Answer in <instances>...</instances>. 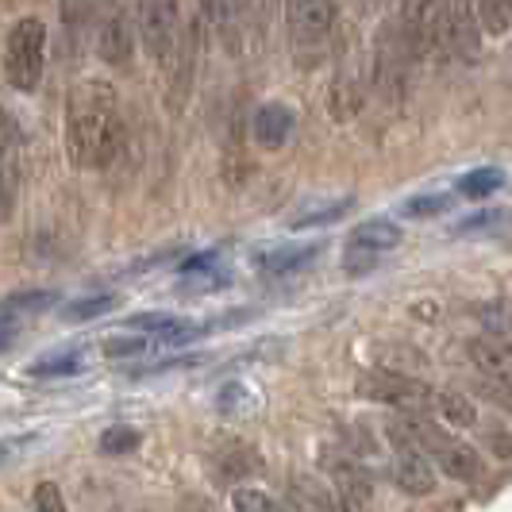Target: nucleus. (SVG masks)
I'll return each mask as SVG.
<instances>
[{
	"label": "nucleus",
	"instance_id": "f257e3e1",
	"mask_svg": "<svg viewBox=\"0 0 512 512\" xmlns=\"http://www.w3.org/2000/svg\"><path fill=\"white\" fill-rule=\"evenodd\" d=\"M120 101L108 81H77L66 104V151L77 170H97L116 158L120 147Z\"/></svg>",
	"mask_w": 512,
	"mask_h": 512
},
{
	"label": "nucleus",
	"instance_id": "f03ea898",
	"mask_svg": "<svg viewBox=\"0 0 512 512\" xmlns=\"http://www.w3.org/2000/svg\"><path fill=\"white\" fill-rule=\"evenodd\" d=\"M43 66H47V27L35 16H24L8 27L4 39V77L12 89L31 93L43 81Z\"/></svg>",
	"mask_w": 512,
	"mask_h": 512
},
{
	"label": "nucleus",
	"instance_id": "7ed1b4c3",
	"mask_svg": "<svg viewBox=\"0 0 512 512\" xmlns=\"http://www.w3.org/2000/svg\"><path fill=\"white\" fill-rule=\"evenodd\" d=\"M416 62L412 43L405 35V24H385L378 43H374V85L382 89L389 101H397L409 85V66Z\"/></svg>",
	"mask_w": 512,
	"mask_h": 512
},
{
	"label": "nucleus",
	"instance_id": "20e7f679",
	"mask_svg": "<svg viewBox=\"0 0 512 512\" xmlns=\"http://www.w3.org/2000/svg\"><path fill=\"white\" fill-rule=\"evenodd\" d=\"M478 16L474 4H436L432 12V43L439 54H451L462 62L478 58Z\"/></svg>",
	"mask_w": 512,
	"mask_h": 512
},
{
	"label": "nucleus",
	"instance_id": "39448f33",
	"mask_svg": "<svg viewBox=\"0 0 512 512\" xmlns=\"http://www.w3.org/2000/svg\"><path fill=\"white\" fill-rule=\"evenodd\" d=\"M335 16H339V12H335V4H328V0H297V4H285L289 39H293L297 54H301V47H305V51L324 47L335 27Z\"/></svg>",
	"mask_w": 512,
	"mask_h": 512
},
{
	"label": "nucleus",
	"instance_id": "423d86ee",
	"mask_svg": "<svg viewBox=\"0 0 512 512\" xmlns=\"http://www.w3.org/2000/svg\"><path fill=\"white\" fill-rule=\"evenodd\" d=\"M178 16L181 8L170 4V0H154V4H143L139 8V27H143V43L158 66L170 70L174 62V51H178Z\"/></svg>",
	"mask_w": 512,
	"mask_h": 512
},
{
	"label": "nucleus",
	"instance_id": "0eeeda50",
	"mask_svg": "<svg viewBox=\"0 0 512 512\" xmlns=\"http://www.w3.org/2000/svg\"><path fill=\"white\" fill-rule=\"evenodd\" d=\"M359 397L366 401H382V405H424L428 397H432V389L424 382H416L409 374H401V370H366L359 378Z\"/></svg>",
	"mask_w": 512,
	"mask_h": 512
},
{
	"label": "nucleus",
	"instance_id": "6e6552de",
	"mask_svg": "<svg viewBox=\"0 0 512 512\" xmlns=\"http://www.w3.org/2000/svg\"><path fill=\"white\" fill-rule=\"evenodd\" d=\"M293 124H297V116H293L289 104H282V101L258 104L255 116H251V135H255V143L262 151H278V147L289 143Z\"/></svg>",
	"mask_w": 512,
	"mask_h": 512
},
{
	"label": "nucleus",
	"instance_id": "1a4fd4ad",
	"mask_svg": "<svg viewBox=\"0 0 512 512\" xmlns=\"http://www.w3.org/2000/svg\"><path fill=\"white\" fill-rule=\"evenodd\" d=\"M393 478H397V486L405 489V493H412V497H424V493H432V489H436V470H432V459H428L424 451H416V447H405V451L397 455Z\"/></svg>",
	"mask_w": 512,
	"mask_h": 512
},
{
	"label": "nucleus",
	"instance_id": "9d476101",
	"mask_svg": "<svg viewBox=\"0 0 512 512\" xmlns=\"http://www.w3.org/2000/svg\"><path fill=\"white\" fill-rule=\"evenodd\" d=\"M401 243V228L393 220H366L347 235V251H362V255H385Z\"/></svg>",
	"mask_w": 512,
	"mask_h": 512
},
{
	"label": "nucleus",
	"instance_id": "9b49d317",
	"mask_svg": "<svg viewBox=\"0 0 512 512\" xmlns=\"http://www.w3.org/2000/svg\"><path fill=\"white\" fill-rule=\"evenodd\" d=\"M131 24H128V12L120 8L116 16H108L101 27V39H97V51H101L104 62L112 66H128L131 62Z\"/></svg>",
	"mask_w": 512,
	"mask_h": 512
},
{
	"label": "nucleus",
	"instance_id": "f8f14e48",
	"mask_svg": "<svg viewBox=\"0 0 512 512\" xmlns=\"http://www.w3.org/2000/svg\"><path fill=\"white\" fill-rule=\"evenodd\" d=\"M466 355H470V362H474V366H482L489 378H501L505 370H512L509 343H501L497 335H478V339H470Z\"/></svg>",
	"mask_w": 512,
	"mask_h": 512
},
{
	"label": "nucleus",
	"instance_id": "ddd939ff",
	"mask_svg": "<svg viewBox=\"0 0 512 512\" xmlns=\"http://www.w3.org/2000/svg\"><path fill=\"white\" fill-rule=\"evenodd\" d=\"M320 255V247L316 243H308V247H278V251H266V255H258V270L262 274H274V278H282V274H293V270H301L305 262Z\"/></svg>",
	"mask_w": 512,
	"mask_h": 512
},
{
	"label": "nucleus",
	"instance_id": "4468645a",
	"mask_svg": "<svg viewBox=\"0 0 512 512\" xmlns=\"http://www.w3.org/2000/svg\"><path fill=\"white\" fill-rule=\"evenodd\" d=\"M216 474L224 478V482H239V478H251V474H258V455L251 451V447H243V443H231V447H224L220 455H216Z\"/></svg>",
	"mask_w": 512,
	"mask_h": 512
},
{
	"label": "nucleus",
	"instance_id": "2eb2a0df",
	"mask_svg": "<svg viewBox=\"0 0 512 512\" xmlns=\"http://www.w3.org/2000/svg\"><path fill=\"white\" fill-rule=\"evenodd\" d=\"M501 185H505V170H501V166H478V170H470V174H462V178L455 181V193L478 201V197L497 193Z\"/></svg>",
	"mask_w": 512,
	"mask_h": 512
},
{
	"label": "nucleus",
	"instance_id": "dca6fc26",
	"mask_svg": "<svg viewBox=\"0 0 512 512\" xmlns=\"http://www.w3.org/2000/svg\"><path fill=\"white\" fill-rule=\"evenodd\" d=\"M85 370V351H54L47 359H39L35 366H27L31 378H70Z\"/></svg>",
	"mask_w": 512,
	"mask_h": 512
},
{
	"label": "nucleus",
	"instance_id": "f3484780",
	"mask_svg": "<svg viewBox=\"0 0 512 512\" xmlns=\"http://www.w3.org/2000/svg\"><path fill=\"white\" fill-rule=\"evenodd\" d=\"M362 101H366V93H362L359 77H343V81L332 89V116L347 124V120L362 108Z\"/></svg>",
	"mask_w": 512,
	"mask_h": 512
},
{
	"label": "nucleus",
	"instance_id": "a211bd4d",
	"mask_svg": "<svg viewBox=\"0 0 512 512\" xmlns=\"http://www.w3.org/2000/svg\"><path fill=\"white\" fill-rule=\"evenodd\" d=\"M512 224L509 208H489V212H474V216H466L459 228H455V235H497V231H505Z\"/></svg>",
	"mask_w": 512,
	"mask_h": 512
},
{
	"label": "nucleus",
	"instance_id": "6ab92c4d",
	"mask_svg": "<svg viewBox=\"0 0 512 512\" xmlns=\"http://www.w3.org/2000/svg\"><path fill=\"white\" fill-rule=\"evenodd\" d=\"M474 16L478 27L489 35H505L512 27V0H486V4H474Z\"/></svg>",
	"mask_w": 512,
	"mask_h": 512
},
{
	"label": "nucleus",
	"instance_id": "aec40b11",
	"mask_svg": "<svg viewBox=\"0 0 512 512\" xmlns=\"http://www.w3.org/2000/svg\"><path fill=\"white\" fill-rule=\"evenodd\" d=\"M436 405H439L443 420H447L451 428H474V420H478L474 405H470L466 397H459V393H439Z\"/></svg>",
	"mask_w": 512,
	"mask_h": 512
},
{
	"label": "nucleus",
	"instance_id": "412c9836",
	"mask_svg": "<svg viewBox=\"0 0 512 512\" xmlns=\"http://www.w3.org/2000/svg\"><path fill=\"white\" fill-rule=\"evenodd\" d=\"M139 443L143 436L128 428V424H116V428H104L101 436V451L104 455H131V451H139Z\"/></svg>",
	"mask_w": 512,
	"mask_h": 512
},
{
	"label": "nucleus",
	"instance_id": "4be33fe9",
	"mask_svg": "<svg viewBox=\"0 0 512 512\" xmlns=\"http://www.w3.org/2000/svg\"><path fill=\"white\" fill-rule=\"evenodd\" d=\"M151 351V335H108L104 339V355L108 359H135Z\"/></svg>",
	"mask_w": 512,
	"mask_h": 512
},
{
	"label": "nucleus",
	"instance_id": "5701e85b",
	"mask_svg": "<svg viewBox=\"0 0 512 512\" xmlns=\"http://www.w3.org/2000/svg\"><path fill=\"white\" fill-rule=\"evenodd\" d=\"M451 208V197L447 193H420V197H409L405 201V216H412V220H424V216H439V212H447Z\"/></svg>",
	"mask_w": 512,
	"mask_h": 512
},
{
	"label": "nucleus",
	"instance_id": "b1692460",
	"mask_svg": "<svg viewBox=\"0 0 512 512\" xmlns=\"http://www.w3.org/2000/svg\"><path fill=\"white\" fill-rule=\"evenodd\" d=\"M112 305H116V297H108V293H101V297H81V301L62 308V316H66V320H97V316H104Z\"/></svg>",
	"mask_w": 512,
	"mask_h": 512
},
{
	"label": "nucleus",
	"instance_id": "393cba45",
	"mask_svg": "<svg viewBox=\"0 0 512 512\" xmlns=\"http://www.w3.org/2000/svg\"><path fill=\"white\" fill-rule=\"evenodd\" d=\"M351 205H355V197H339V201H332V205H324V208H316V212L297 216V220H293V228L301 231V228H316V224H332V220H339V216H343Z\"/></svg>",
	"mask_w": 512,
	"mask_h": 512
},
{
	"label": "nucleus",
	"instance_id": "a878e982",
	"mask_svg": "<svg viewBox=\"0 0 512 512\" xmlns=\"http://www.w3.org/2000/svg\"><path fill=\"white\" fill-rule=\"evenodd\" d=\"M181 320L178 316H170V312H143V316H131V328H139V332L154 335V339H162V335H170L178 328Z\"/></svg>",
	"mask_w": 512,
	"mask_h": 512
},
{
	"label": "nucleus",
	"instance_id": "bb28decb",
	"mask_svg": "<svg viewBox=\"0 0 512 512\" xmlns=\"http://www.w3.org/2000/svg\"><path fill=\"white\" fill-rule=\"evenodd\" d=\"M231 509L235 512H282L262 489H235V493H231Z\"/></svg>",
	"mask_w": 512,
	"mask_h": 512
},
{
	"label": "nucleus",
	"instance_id": "cd10ccee",
	"mask_svg": "<svg viewBox=\"0 0 512 512\" xmlns=\"http://www.w3.org/2000/svg\"><path fill=\"white\" fill-rule=\"evenodd\" d=\"M31 512H66L62 489L54 486V482H39L35 493H31Z\"/></svg>",
	"mask_w": 512,
	"mask_h": 512
},
{
	"label": "nucleus",
	"instance_id": "c85d7f7f",
	"mask_svg": "<svg viewBox=\"0 0 512 512\" xmlns=\"http://www.w3.org/2000/svg\"><path fill=\"white\" fill-rule=\"evenodd\" d=\"M247 385L243 382H228L224 389H220V397H216V409L220 412H243L247 409Z\"/></svg>",
	"mask_w": 512,
	"mask_h": 512
},
{
	"label": "nucleus",
	"instance_id": "c756f323",
	"mask_svg": "<svg viewBox=\"0 0 512 512\" xmlns=\"http://www.w3.org/2000/svg\"><path fill=\"white\" fill-rule=\"evenodd\" d=\"M216 262H220V251H201V255L185 258V262H181V278H193V274H201V270L212 274Z\"/></svg>",
	"mask_w": 512,
	"mask_h": 512
},
{
	"label": "nucleus",
	"instance_id": "7c9ffc66",
	"mask_svg": "<svg viewBox=\"0 0 512 512\" xmlns=\"http://www.w3.org/2000/svg\"><path fill=\"white\" fill-rule=\"evenodd\" d=\"M482 393H489V401L493 405H501V409H512V385L501 382V378H489L482 382Z\"/></svg>",
	"mask_w": 512,
	"mask_h": 512
},
{
	"label": "nucleus",
	"instance_id": "2f4dec72",
	"mask_svg": "<svg viewBox=\"0 0 512 512\" xmlns=\"http://www.w3.org/2000/svg\"><path fill=\"white\" fill-rule=\"evenodd\" d=\"M343 266H347L351 274H362V270H374V266H378V258H374V255H362V251H347Z\"/></svg>",
	"mask_w": 512,
	"mask_h": 512
},
{
	"label": "nucleus",
	"instance_id": "473e14b6",
	"mask_svg": "<svg viewBox=\"0 0 512 512\" xmlns=\"http://www.w3.org/2000/svg\"><path fill=\"white\" fill-rule=\"evenodd\" d=\"M178 512H212V509H208V505H201V501H189V505H185V509H178Z\"/></svg>",
	"mask_w": 512,
	"mask_h": 512
}]
</instances>
